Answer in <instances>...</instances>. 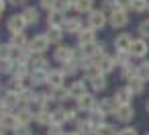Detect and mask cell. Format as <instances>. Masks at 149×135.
<instances>
[{"instance_id": "obj_1", "label": "cell", "mask_w": 149, "mask_h": 135, "mask_svg": "<svg viewBox=\"0 0 149 135\" xmlns=\"http://www.w3.org/2000/svg\"><path fill=\"white\" fill-rule=\"evenodd\" d=\"M49 37H47V33H43V35H35L33 37V41H31V51H33V55H41L43 51H47V47H49Z\"/></svg>"}, {"instance_id": "obj_2", "label": "cell", "mask_w": 149, "mask_h": 135, "mask_svg": "<svg viewBox=\"0 0 149 135\" xmlns=\"http://www.w3.org/2000/svg\"><path fill=\"white\" fill-rule=\"evenodd\" d=\"M108 23H110V27H114V29H120V27H125V25L129 23V15H127V10H123V8H116L114 13H110V17H108Z\"/></svg>"}, {"instance_id": "obj_3", "label": "cell", "mask_w": 149, "mask_h": 135, "mask_svg": "<svg viewBox=\"0 0 149 135\" xmlns=\"http://www.w3.org/2000/svg\"><path fill=\"white\" fill-rule=\"evenodd\" d=\"M74 55H76V51L72 49V47H65V45H59L57 47V51H55V62H59V64H72L74 62Z\"/></svg>"}, {"instance_id": "obj_4", "label": "cell", "mask_w": 149, "mask_h": 135, "mask_svg": "<svg viewBox=\"0 0 149 135\" xmlns=\"http://www.w3.org/2000/svg\"><path fill=\"white\" fill-rule=\"evenodd\" d=\"M0 127H2V129H8V131H17V129L21 127L17 113H4L2 117H0Z\"/></svg>"}, {"instance_id": "obj_5", "label": "cell", "mask_w": 149, "mask_h": 135, "mask_svg": "<svg viewBox=\"0 0 149 135\" xmlns=\"http://www.w3.org/2000/svg\"><path fill=\"white\" fill-rule=\"evenodd\" d=\"M106 25V15H104V10H92L90 13V19H88V27L92 29V31H96V29H102Z\"/></svg>"}, {"instance_id": "obj_6", "label": "cell", "mask_w": 149, "mask_h": 135, "mask_svg": "<svg viewBox=\"0 0 149 135\" xmlns=\"http://www.w3.org/2000/svg\"><path fill=\"white\" fill-rule=\"evenodd\" d=\"M8 31L13 33V35H19V33H23V29L27 27V21H25V17L23 15H13L10 19H8Z\"/></svg>"}, {"instance_id": "obj_7", "label": "cell", "mask_w": 149, "mask_h": 135, "mask_svg": "<svg viewBox=\"0 0 149 135\" xmlns=\"http://www.w3.org/2000/svg\"><path fill=\"white\" fill-rule=\"evenodd\" d=\"M133 41H135V39H133L129 33H123V35H118V37L114 39V47H116V51H118V53H129V49H131Z\"/></svg>"}, {"instance_id": "obj_8", "label": "cell", "mask_w": 149, "mask_h": 135, "mask_svg": "<svg viewBox=\"0 0 149 135\" xmlns=\"http://www.w3.org/2000/svg\"><path fill=\"white\" fill-rule=\"evenodd\" d=\"M147 51H149L147 41H145V39H135L133 45H131V49H129V55H133V57H143Z\"/></svg>"}, {"instance_id": "obj_9", "label": "cell", "mask_w": 149, "mask_h": 135, "mask_svg": "<svg viewBox=\"0 0 149 135\" xmlns=\"http://www.w3.org/2000/svg\"><path fill=\"white\" fill-rule=\"evenodd\" d=\"M63 80H65V74L61 70H51L47 74V84L51 86V90L53 88H61L63 86Z\"/></svg>"}, {"instance_id": "obj_10", "label": "cell", "mask_w": 149, "mask_h": 135, "mask_svg": "<svg viewBox=\"0 0 149 135\" xmlns=\"http://www.w3.org/2000/svg\"><path fill=\"white\" fill-rule=\"evenodd\" d=\"M114 115H116V119H118L120 123H129V121L135 117V108H133L131 104H120Z\"/></svg>"}, {"instance_id": "obj_11", "label": "cell", "mask_w": 149, "mask_h": 135, "mask_svg": "<svg viewBox=\"0 0 149 135\" xmlns=\"http://www.w3.org/2000/svg\"><path fill=\"white\" fill-rule=\"evenodd\" d=\"M29 68L33 72H47V59L43 55H31L29 57Z\"/></svg>"}, {"instance_id": "obj_12", "label": "cell", "mask_w": 149, "mask_h": 135, "mask_svg": "<svg viewBox=\"0 0 149 135\" xmlns=\"http://www.w3.org/2000/svg\"><path fill=\"white\" fill-rule=\"evenodd\" d=\"M102 74H108V72H112L114 68H116V62H114V57H108V55H104V57H100L96 64H94Z\"/></svg>"}, {"instance_id": "obj_13", "label": "cell", "mask_w": 149, "mask_h": 135, "mask_svg": "<svg viewBox=\"0 0 149 135\" xmlns=\"http://www.w3.org/2000/svg\"><path fill=\"white\" fill-rule=\"evenodd\" d=\"M63 15H65V13H61L59 8L51 10V13L47 15V25H49V27H63V23H65Z\"/></svg>"}, {"instance_id": "obj_14", "label": "cell", "mask_w": 149, "mask_h": 135, "mask_svg": "<svg viewBox=\"0 0 149 135\" xmlns=\"http://www.w3.org/2000/svg\"><path fill=\"white\" fill-rule=\"evenodd\" d=\"M96 106H98V100H96L92 94H86V96H82V98L78 100V108H80V111H90V113H92Z\"/></svg>"}, {"instance_id": "obj_15", "label": "cell", "mask_w": 149, "mask_h": 135, "mask_svg": "<svg viewBox=\"0 0 149 135\" xmlns=\"http://www.w3.org/2000/svg\"><path fill=\"white\" fill-rule=\"evenodd\" d=\"M96 123L92 119H86V121H78V133L80 135H94L96 133Z\"/></svg>"}, {"instance_id": "obj_16", "label": "cell", "mask_w": 149, "mask_h": 135, "mask_svg": "<svg viewBox=\"0 0 149 135\" xmlns=\"http://www.w3.org/2000/svg\"><path fill=\"white\" fill-rule=\"evenodd\" d=\"M88 92H86V84H84V80H78V82H74L72 86H70V96L72 98H76V100H80L82 96H86Z\"/></svg>"}, {"instance_id": "obj_17", "label": "cell", "mask_w": 149, "mask_h": 135, "mask_svg": "<svg viewBox=\"0 0 149 135\" xmlns=\"http://www.w3.org/2000/svg\"><path fill=\"white\" fill-rule=\"evenodd\" d=\"M131 98H133V90H131L129 86H123V88H118V90L114 92V100H116L118 104H129Z\"/></svg>"}, {"instance_id": "obj_18", "label": "cell", "mask_w": 149, "mask_h": 135, "mask_svg": "<svg viewBox=\"0 0 149 135\" xmlns=\"http://www.w3.org/2000/svg\"><path fill=\"white\" fill-rule=\"evenodd\" d=\"M88 82H90V86L96 90V92H100V90H104L106 88V76L100 72V74H94V76H90L88 78Z\"/></svg>"}, {"instance_id": "obj_19", "label": "cell", "mask_w": 149, "mask_h": 135, "mask_svg": "<svg viewBox=\"0 0 149 135\" xmlns=\"http://www.w3.org/2000/svg\"><path fill=\"white\" fill-rule=\"evenodd\" d=\"M118 106H120V104H118L114 98H102V100L98 102V108H100L104 115H108V113H116Z\"/></svg>"}, {"instance_id": "obj_20", "label": "cell", "mask_w": 149, "mask_h": 135, "mask_svg": "<svg viewBox=\"0 0 149 135\" xmlns=\"http://www.w3.org/2000/svg\"><path fill=\"white\" fill-rule=\"evenodd\" d=\"M68 121V113H65V108H55L53 113H51V125H63Z\"/></svg>"}, {"instance_id": "obj_21", "label": "cell", "mask_w": 149, "mask_h": 135, "mask_svg": "<svg viewBox=\"0 0 149 135\" xmlns=\"http://www.w3.org/2000/svg\"><path fill=\"white\" fill-rule=\"evenodd\" d=\"M63 31H68V33H78V35H80V31H82L80 19H65V23H63Z\"/></svg>"}, {"instance_id": "obj_22", "label": "cell", "mask_w": 149, "mask_h": 135, "mask_svg": "<svg viewBox=\"0 0 149 135\" xmlns=\"http://www.w3.org/2000/svg\"><path fill=\"white\" fill-rule=\"evenodd\" d=\"M78 41H80V47L82 45H88V43H94V31L88 27V29H82L80 35H78Z\"/></svg>"}, {"instance_id": "obj_23", "label": "cell", "mask_w": 149, "mask_h": 135, "mask_svg": "<svg viewBox=\"0 0 149 135\" xmlns=\"http://www.w3.org/2000/svg\"><path fill=\"white\" fill-rule=\"evenodd\" d=\"M139 76V66H133V64H125L123 66V78L125 80H133Z\"/></svg>"}, {"instance_id": "obj_24", "label": "cell", "mask_w": 149, "mask_h": 135, "mask_svg": "<svg viewBox=\"0 0 149 135\" xmlns=\"http://www.w3.org/2000/svg\"><path fill=\"white\" fill-rule=\"evenodd\" d=\"M17 117H19V123H21L23 127H27V125H29V123L35 119V115H33V113H31L27 106H25V108H21V111L17 113Z\"/></svg>"}, {"instance_id": "obj_25", "label": "cell", "mask_w": 149, "mask_h": 135, "mask_svg": "<svg viewBox=\"0 0 149 135\" xmlns=\"http://www.w3.org/2000/svg\"><path fill=\"white\" fill-rule=\"evenodd\" d=\"M47 37H49V41H51V43H59V41H61V37H63V27H49Z\"/></svg>"}, {"instance_id": "obj_26", "label": "cell", "mask_w": 149, "mask_h": 135, "mask_svg": "<svg viewBox=\"0 0 149 135\" xmlns=\"http://www.w3.org/2000/svg\"><path fill=\"white\" fill-rule=\"evenodd\" d=\"M23 17H25L27 25H35V23L39 21V10H37V8H25Z\"/></svg>"}, {"instance_id": "obj_27", "label": "cell", "mask_w": 149, "mask_h": 135, "mask_svg": "<svg viewBox=\"0 0 149 135\" xmlns=\"http://www.w3.org/2000/svg\"><path fill=\"white\" fill-rule=\"evenodd\" d=\"M94 135H118V131H116L112 125L102 123V125H98V127H96V133H94Z\"/></svg>"}, {"instance_id": "obj_28", "label": "cell", "mask_w": 149, "mask_h": 135, "mask_svg": "<svg viewBox=\"0 0 149 135\" xmlns=\"http://www.w3.org/2000/svg\"><path fill=\"white\" fill-rule=\"evenodd\" d=\"M94 0H76V10L78 13H92Z\"/></svg>"}, {"instance_id": "obj_29", "label": "cell", "mask_w": 149, "mask_h": 135, "mask_svg": "<svg viewBox=\"0 0 149 135\" xmlns=\"http://www.w3.org/2000/svg\"><path fill=\"white\" fill-rule=\"evenodd\" d=\"M47 74H49V72H31V82H33L35 86L47 84Z\"/></svg>"}, {"instance_id": "obj_30", "label": "cell", "mask_w": 149, "mask_h": 135, "mask_svg": "<svg viewBox=\"0 0 149 135\" xmlns=\"http://www.w3.org/2000/svg\"><path fill=\"white\" fill-rule=\"evenodd\" d=\"M143 82H145V80H141L139 76L133 78V80H129V88L133 90V94H141V92H143V86H145Z\"/></svg>"}, {"instance_id": "obj_31", "label": "cell", "mask_w": 149, "mask_h": 135, "mask_svg": "<svg viewBox=\"0 0 149 135\" xmlns=\"http://www.w3.org/2000/svg\"><path fill=\"white\" fill-rule=\"evenodd\" d=\"M49 94H51V100H63V98H68V96H70V90L61 86V88H53Z\"/></svg>"}, {"instance_id": "obj_32", "label": "cell", "mask_w": 149, "mask_h": 135, "mask_svg": "<svg viewBox=\"0 0 149 135\" xmlns=\"http://www.w3.org/2000/svg\"><path fill=\"white\" fill-rule=\"evenodd\" d=\"M35 121H37L39 125H51V113H47V111H37V113H35Z\"/></svg>"}, {"instance_id": "obj_33", "label": "cell", "mask_w": 149, "mask_h": 135, "mask_svg": "<svg viewBox=\"0 0 149 135\" xmlns=\"http://www.w3.org/2000/svg\"><path fill=\"white\" fill-rule=\"evenodd\" d=\"M10 45H13L15 49H21V47H25V45H27V37H25L23 33L13 35V37H10Z\"/></svg>"}, {"instance_id": "obj_34", "label": "cell", "mask_w": 149, "mask_h": 135, "mask_svg": "<svg viewBox=\"0 0 149 135\" xmlns=\"http://www.w3.org/2000/svg\"><path fill=\"white\" fill-rule=\"evenodd\" d=\"M33 98H35V94H33L29 88H23V90L19 92V102H23V104H29V102H33Z\"/></svg>"}, {"instance_id": "obj_35", "label": "cell", "mask_w": 149, "mask_h": 135, "mask_svg": "<svg viewBox=\"0 0 149 135\" xmlns=\"http://www.w3.org/2000/svg\"><path fill=\"white\" fill-rule=\"evenodd\" d=\"M15 68H17V62H13V59H0V72L10 74V72H15Z\"/></svg>"}, {"instance_id": "obj_36", "label": "cell", "mask_w": 149, "mask_h": 135, "mask_svg": "<svg viewBox=\"0 0 149 135\" xmlns=\"http://www.w3.org/2000/svg\"><path fill=\"white\" fill-rule=\"evenodd\" d=\"M8 92H15V94H19L21 90H23V80H19V78H13L10 82H8Z\"/></svg>"}, {"instance_id": "obj_37", "label": "cell", "mask_w": 149, "mask_h": 135, "mask_svg": "<svg viewBox=\"0 0 149 135\" xmlns=\"http://www.w3.org/2000/svg\"><path fill=\"white\" fill-rule=\"evenodd\" d=\"M13 55H15L13 45H0V59H10Z\"/></svg>"}, {"instance_id": "obj_38", "label": "cell", "mask_w": 149, "mask_h": 135, "mask_svg": "<svg viewBox=\"0 0 149 135\" xmlns=\"http://www.w3.org/2000/svg\"><path fill=\"white\" fill-rule=\"evenodd\" d=\"M2 100H4V104H6V108H10V106L19 104V94H15V92H6V96H4Z\"/></svg>"}, {"instance_id": "obj_39", "label": "cell", "mask_w": 149, "mask_h": 135, "mask_svg": "<svg viewBox=\"0 0 149 135\" xmlns=\"http://www.w3.org/2000/svg\"><path fill=\"white\" fill-rule=\"evenodd\" d=\"M149 8V2L147 0H133V10L135 13H145Z\"/></svg>"}, {"instance_id": "obj_40", "label": "cell", "mask_w": 149, "mask_h": 135, "mask_svg": "<svg viewBox=\"0 0 149 135\" xmlns=\"http://www.w3.org/2000/svg\"><path fill=\"white\" fill-rule=\"evenodd\" d=\"M41 2V8H45V10H55L57 6H59V0H39Z\"/></svg>"}, {"instance_id": "obj_41", "label": "cell", "mask_w": 149, "mask_h": 135, "mask_svg": "<svg viewBox=\"0 0 149 135\" xmlns=\"http://www.w3.org/2000/svg\"><path fill=\"white\" fill-rule=\"evenodd\" d=\"M61 13H68L72 8H76V0H59V6H57Z\"/></svg>"}, {"instance_id": "obj_42", "label": "cell", "mask_w": 149, "mask_h": 135, "mask_svg": "<svg viewBox=\"0 0 149 135\" xmlns=\"http://www.w3.org/2000/svg\"><path fill=\"white\" fill-rule=\"evenodd\" d=\"M139 78L141 80H149V62H143L139 66Z\"/></svg>"}, {"instance_id": "obj_43", "label": "cell", "mask_w": 149, "mask_h": 135, "mask_svg": "<svg viewBox=\"0 0 149 135\" xmlns=\"http://www.w3.org/2000/svg\"><path fill=\"white\" fill-rule=\"evenodd\" d=\"M76 70H78V64H74V62H72V64H65L61 72H63L65 76H72V74H76Z\"/></svg>"}, {"instance_id": "obj_44", "label": "cell", "mask_w": 149, "mask_h": 135, "mask_svg": "<svg viewBox=\"0 0 149 135\" xmlns=\"http://www.w3.org/2000/svg\"><path fill=\"white\" fill-rule=\"evenodd\" d=\"M47 135H65V133L61 131L59 125H49V127H47Z\"/></svg>"}, {"instance_id": "obj_45", "label": "cell", "mask_w": 149, "mask_h": 135, "mask_svg": "<svg viewBox=\"0 0 149 135\" xmlns=\"http://www.w3.org/2000/svg\"><path fill=\"white\" fill-rule=\"evenodd\" d=\"M139 35L149 37V19H147V21H143V23L139 25Z\"/></svg>"}, {"instance_id": "obj_46", "label": "cell", "mask_w": 149, "mask_h": 135, "mask_svg": "<svg viewBox=\"0 0 149 135\" xmlns=\"http://www.w3.org/2000/svg\"><path fill=\"white\" fill-rule=\"evenodd\" d=\"M116 4H118V8L127 10V8H133V0H116Z\"/></svg>"}, {"instance_id": "obj_47", "label": "cell", "mask_w": 149, "mask_h": 135, "mask_svg": "<svg viewBox=\"0 0 149 135\" xmlns=\"http://www.w3.org/2000/svg\"><path fill=\"white\" fill-rule=\"evenodd\" d=\"M118 135H137V129H133V127H125L123 131H118Z\"/></svg>"}, {"instance_id": "obj_48", "label": "cell", "mask_w": 149, "mask_h": 135, "mask_svg": "<svg viewBox=\"0 0 149 135\" xmlns=\"http://www.w3.org/2000/svg\"><path fill=\"white\" fill-rule=\"evenodd\" d=\"M17 135H31V131H29V127H23V125H21V127L17 129Z\"/></svg>"}, {"instance_id": "obj_49", "label": "cell", "mask_w": 149, "mask_h": 135, "mask_svg": "<svg viewBox=\"0 0 149 135\" xmlns=\"http://www.w3.org/2000/svg\"><path fill=\"white\" fill-rule=\"evenodd\" d=\"M8 2H10L13 6H25V4H27V0H8Z\"/></svg>"}, {"instance_id": "obj_50", "label": "cell", "mask_w": 149, "mask_h": 135, "mask_svg": "<svg viewBox=\"0 0 149 135\" xmlns=\"http://www.w3.org/2000/svg\"><path fill=\"white\" fill-rule=\"evenodd\" d=\"M65 113H68V121H76V111L74 108H68Z\"/></svg>"}, {"instance_id": "obj_51", "label": "cell", "mask_w": 149, "mask_h": 135, "mask_svg": "<svg viewBox=\"0 0 149 135\" xmlns=\"http://www.w3.org/2000/svg\"><path fill=\"white\" fill-rule=\"evenodd\" d=\"M4 8H6V0H0V17H2Z\"/></svg>"}, {"instance_id": "obj_52", "label": "cell", "mask_w": 149, "mask_h": 135, "mask_svg": "<svg viewBox=\"0 0 149 135\" xmlns=\"http://www.w3.org/2000/svg\"><path fill=\"white\" fill-rule=\"evenodd\" d=\"M4 108H6V104H4V100H2V98H0V117L4 115Z\"/></svg>"}, {"instance_id": "obj_53", "label": "cell", "mask_w": 149, "mask_h": 135, "mask_svg": "<svg viewBox=\"0 0 149 135\" xmlns=\"http://www.w3.org/2000/svg\"><path fill=\"white\" fill-rule=\"evenodd\" d=\"M65 135H80V133H78V131H68Z\"/></svg>"}, {"instance_id": "obj_54", "label": "cell", "mask_w": 149, "mask_h": 135, "mask_svg": "<svg viewBox=\"0 0 149 135\" xmlns=\"http://www.w3.org/2000/svg\"><path fill=\"white\" fill-rule=\"evenodd\" d=\"M145 108H147V113H149V100H147V102H145Z\"/></svg>"}, {"instance_id": "obj_55", "label": "cell", "mask_w": 149, "mask_h": 135, "mask_svg": "<svg viewBox=\"0 0 149 135\" xmlns=\"http://www.w3.org/2000/svg\"><path fill=\"white\" fill-rule=\"evenodd\" d=\"M0 135H4V133H2V131H0Z\"/></svg>"}, {"instance_id": "obj_56", "label": "cell", "mask_w": 149, "mask_h": 135, "mask_svg": "<svg viewBox=\"0 0 149 135\" xmlns=\"http://www.w3.org/2000/svg\"><path fill=\"white\" fill-rule=\"evenodd\" d=\"M145 135H149V133H145Z\"/></svg>"}]
</instances>
